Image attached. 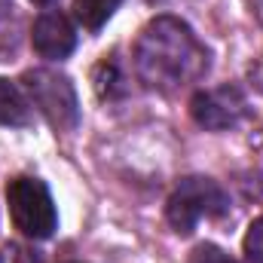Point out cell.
Segmentation results:
<instances>
[{"instance_id":"cell-13","label":"cell","mask_w":263,"mask_h":263,"mask_svg":"<svg viewBox=\"0 0 263 263\" xmlns=\"http://www.w3.org/2000/svg\"><path fill=\"white\" fill-rule=\"evenodd\" d=\"M0 263H34L22 245H3L0 248Z\"/></svg>"},{"instance_id":"cell-2","label":"cell","mask_w":263,"mask_h":263,"mask_svg":"<svg viewBox=\"0 0 263 263\" xmlns=\"http://www.w3.org/2000/svg\"><path fill=\"white\" fill-rule=\"evenodd\" d=\"M230 211V196L211 178H184L165 205V217L178 236H190L202 220L223 217Z\"/></svg>"},{"instance_id":"cell-5","label":"cell","mask_w":263,"mask_h":263,"mask_svg":"<svg viewBox=\"0 0 263 263\" xmlns=\"http://www.w3.org/2000/svg\"><path fill=\"white\" fill-rule=\"evenodd\" d=\"M190 114L202 129L208 132H227L236 129L248 117V98L239 86H214L202 89L190 101Z\"/></svg>"},{"instance_id":"cell-1","label":"cell","mask_w":263,"mask_h":263,"mask_svg":"<svg viewBox=\"0 0 263 263\" xmlns=\"http://www.w3.org/2000/svg\"><path fill=\"white\" fill-rule=\"evenodd\" d=\"M135 73L147 89L178 92L190 83H199L208 70V49L202 46L193 28L175 15H156L138 34Z\"/></svg>"},{"instance_id":"cell-11","label":"cell","mask_w":263,"mask_h":263,"mask_svg":"<svg viewBox=\"0 0 263 263\" xmlns=\"http://www.w3.org/2000/svg\"><path fill=\"white\" fill-rule=\"evenodd\" d=\"M245 257H248V263H263V217L251 223V230L245 236Z\"/></svg>"},{"instance_id":"cell-4","label":"cell","mask_w":263,"mask_h":263,"mask_svg":"<svg viewBox=\"0 0 263 263\" xmlns=\"http://www.w3.org/2000/svg\"><path fill=\"white\" fill-rule=\"evenodd\" d=\"M6 208L15 230H22L28 239H49L59 227L52 193L40 178H12L6 184Z\"/></svg>"},{"instance_id":"cell-14","label":"cell","mask_w":263,"mask_h":263,"mask_svg":"<svg viewBox=\"0 0 263 263\" xmlns=\"http://www.w3.org/2000/svg\"><path fill=\"white\" fill-rule=\"evenodd\" d=\"M254 3V12H257V18L263 22V0H251Z\"/></svg>"},{"instance_id":"cell-8","label":"cell","mask_w":263,"mask_h":263,"mask_svg":"<svg viewBox=\"0 0 263 263\" xmlns=\"http://www.w3.org/2000/svg\"><path fill=\"white\" fill-rule=\"evenodd\" d=\"M120 3H123V0H73V12H77V18H80L83 28L98 31V28L117 12Z\"/></svg>"},{"instance_id":"cell-6","label":"cell","mask_w":263,"mask_h":263,"mask_svg":"<svg viewBox=\"0 0 263 263\" xmlns=\"http://www.w3.org/2000/svg\"><path fill=\"white\" fill-rule=\"evenodd\" d=\"M31 43H34V49H37L40 59L62 62V59H67L73 52V46H77V28H73V22L67 18L65 12L49 9V12H43L34 22Z\"/></svg>"},{"instance_id":"cell-3","label":"cell","mask_w":263,"mask_h":263,"mask_svg":"<svg viewBox=\"0 0 263 263\" xmlns=\"http://www.w3.org/2000/svg\"><path fill=\"white\" fill-rule=\"evenodd\" d=\"M22 89L28 92L31 107H37L55 129L73 132L80 123V101L77 89L65 73L52 67H31L22 73Z\"/></svg>"},{"instance_id":"cell-12","label":"cell","mask_w":263,"mask_h":263,"mask_svg":"<svg viewBox=\"0 0 263 263\" xmlns=\"http://www.w3.org/2000/svg\"><path fill=\"white\" fill-rule=\"evenodd\" d=\"M187 263H236L223 248H217V245H211V242H205V245H199L196 251L190 254V260Z\"/></svg>"},{"instance_id":"cell-15","label":"cell","mask_w":263,"mask_h":263,"mask_svg":"<svg viewBox=\"0 0 263 263\" xmlns=\"http://www.w3.org/2000/svg\"><path fill=\"white\" fill-rule=\"evenodd\" d=\"M31 3H37V6H49V3H55V0H31Z\"/></svg>"},{"instance_id":"cell-10","label":"cell","mask_w":263,"mask_h":263,"mask_svg":"<svg viewBox=\"0 0 263 263\" xmlns=\"http://www.w3.org/2000/svg\"><path fill=\"white\" fill-rule=\"evenodd\" d=\"M95 89H98L101 98H114V95L123 92L120 73H117V65H114V62H101V65H98V70H95Z\"/></svg>"},{"instance_id":"cell-7","label":"cell","mask_w":263,"mask_h":263,"mask_svg":"<svg viewBox=\"0 0 263 263\" xmlns=\"http://www.w3.org/2000/svg\"><path fill=\"white\" fill-rule=\"evenodd\" d=\"M31 123V101L25 92L0 77V126H28Z\"/></svg>"},{"instance_id":"cell-9","label":"cell","mask_w":263,"mask_h":263,"mask_svg":"<svg viewBox=\"0 0 263 263\" xmlns=\"http://www.w3.org/2000/svg\"><path fill=\"white\" fill-rule=\"evenodd\" d=\"M18 40H22L18 15L12 12V6H0V62H9V55H15Z\"/></svg>"}]
</instances>
